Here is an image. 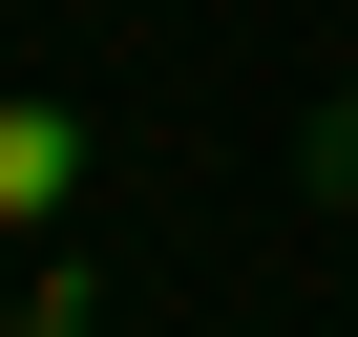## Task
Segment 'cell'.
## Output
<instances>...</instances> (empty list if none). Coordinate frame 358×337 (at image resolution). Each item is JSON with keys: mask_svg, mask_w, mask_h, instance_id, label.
Segmentation results:
<instances>
[{"mask_svg": "<svg viewBox=\"0 0 358 337\" xmlns=\"http://www.w3.org/2000/svg\"><path fill=\"white\" fill-rule=\"evenodd\" d=\"M64 168H85L64 106H0V211H64Z\"/></svg>", "mask_w": 358, "mask_h": 337, "instance_id": "cell-1", "label": "cell"}, {"mask_svg": "<svg viewBox=\"0 0 358 337\" xmlns=\"http://www.w3.org/2000/svg\"><path fill=\"white\" fill-rule=\"evenodd\" d=\"M295 190H316V211H358V106H316V127H295Z\"/></svg>", "mask_w": 358, "mask_h": 337, "instance_id": "cell-2", "label": "cell"}]
</instances>
